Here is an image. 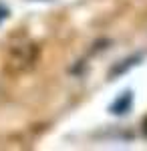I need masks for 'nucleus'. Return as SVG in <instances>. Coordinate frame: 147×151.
Listing matches in <instances>:
<instances>
[{
  "instance_id": "nucleus-2",
  "label": "nucleus",
  "mask_w": 147,
  "mask_h": 151,
  "mask_svg": "<svg viewBox=\"0 0 147 151\" xmlns=\"http://www.w3.org/2000/svg\"><path fill=\"white\" fill-rule=\"evenodd\" d=\"M6 16H8V8H6V6H2V4H0V22H2V20H4V18H6Z\"/></svg>"
},
{
  "instance_id": "nucleus-1",
  "label": "nucleus",
  "mask_w": 147,
  "mask_h": 151,
  "mask_svg": "<svg viewBox=\"0 0 147 151\" xmlns=\"http://www.w3.org/2000/svg\"><path fill=\"white\" fill-rule=\"evenodd\" d=\"M131 93H123L117 101L113 103V107H111V111L113 113H117V115H123V113H127L129 111V107H131Z\"/></svg>"
}]
</instances>
